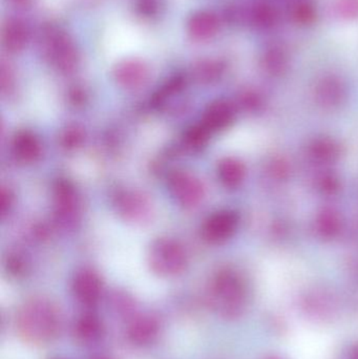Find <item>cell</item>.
<instances>
[{"label": "cell", "instance_id": "cell-1", "mask_svg": "<svg viewBox=\"0 0 358 359\" xmlns=\"http://www.w3.org/2000/svg\"><path fill=\"white\" fill-rule=\"evenodd\" d=\"M60 326L58 310L46 299L27 302L17 314V328L21 337L36 345L52 341L58 334Z\"/></svg>", "mask_w": 358, "mask_h": 359}, {"label": "cell", "instance_id": "cell-2", "mask_svg": "<svg viewBox=\"0 0 358 359\" xmlns=\"http://www.w3.org/2000/svg\"><path fill=\"white\" fill-rule=\"evenodd\" d=\"M37 41L42 56L57 71L69 74L77 69L80 63L79 48L73 37L60 25H42Z\"/></svg>", "mask_w": 358, "mask_h": 359}, {"label": "cell", "instance_id": "cell-3", "mask_svg": "<svg viewBox=\"0 0 358 359\" xmlns=\"http://www.w3.org/2000/svg\"><path fill=\"white\" fill-rule=\"evenodd\" d=\"M247 292L243 280L235 272L223 271L212 287L210 304L219 316L228 320L240 318L245 310Z\"/></svg>", "mask_w": 358, "mask_h": 359}, {"label": "cell", "instance_id": "cell-4", "mask_svg": "<svg viewBox=\"0 0 358 359\" xmlns=\"http://www.w3.org/2000/svg\"><path fill=\"white\" fill-rule=\"evenodd\" d=\"M151 264L161 276H176L184 269L186 259L180 247L168 241H161L151 252Z\"/></svg>", "mask_w": 358, "mask_h": 359}, {"label": "cell", "instance_id": "cell-5", "mask_svg": "<svg viewBox=\"0 0 358 359\" xmlns=\"http://www.w3.org/2000/svg\"><path fill=\"white\" fill-rule=\"evenodd\" d=\"M220 17L210 10L197 11L187 21V33L195 41L212 39L220 31Z\"/></svg>", "mask_w": 358, "mask_h": 359}, {"label": "cell", "instance_id": "cell-6", "mask_svg": "<svg viewBox=\"0 0 358 359\" xmlns=\"http://www.w3.org/2000/svg\"><path fill=\"white\" fill-rule=\"evenodd\" d=\"M113 77L123 88H140L149 80V69L146 63L140 59H125L116 65L113 69Z\"/></svg>", "mask_w": 358, "mask_h": 359}, {"label": "cell", "instance_id": "cell-7", "mask_svg": "<svg viewBox=\"0 0 358 359\" xmlns=\"http://www.w3.org/2000/svg\"><path fill=\"white\" fill-rule=\"evenodd\" d=\"M29 40V29L22 19L8 17L1 27V43L11 54L22 52Z\"/></svg>", "mask_w": 358, "mask_h": 359}, {"label": "cell", "instance_id": "cell-8", "mask_svg": "<svg viewBox=\"0 0 358 359\" xmlns=\"http://www.w3.org/2000/svg\"><path fill=\"white\" fill-rule=\"evenodd\" d=\"M239 219L231 211H222L212 215L204 227V236L210 242L220 243L235 233Z\"/></svg>", "mask_w": 358, "mask_h": 359}, {"label": "cell", "instance_id": "cell-9", "mask_svg": "<svg viewBox=\"0 0 358 359\" xmlns=\"http://www.w3.org/2000/svg\"><path fill=\"white\" fill-rule=\"evenodd\" d=\"M160 332V323L155 316L143 314L132 318L128 328V339L135 345L153 343Z\"/></svg>", "mask_w": 358, "mask_h": 359}, {"label": "cell", "instance_id": "cell-10", "mask_svg": "<svg viewBox=\"0 0 358 359\" xmlns=\"http://www.w3.org/2000/svg\"><path fill=\"white\" fill-rule=\"evenodd\" d=\"M346 95V86L338 76H325L315 86L317 101L326 107H338L344 102Z\"/></svg>", "mask_w": 358, "mask_h": 359}, {"label": "cell", "instance_id": "cell-11", "mask_svg": "<svg viewBox=\"0 0 358 359\" xmlns=\"http://www.w3.org/2000/svg\"><path fill=\"white\" fill-rule=\"evenodd\" d=\"M74 292L80 303L85 306L95 305L102 293V283L94 272H80L74 280Z\"/></svg>", "mask_w": 358, "mask_h": 359}, {"label": "cell", "instance_id": "cell-12", "mask_svg": "<svg viewBox=\"0 0 358 359\" xmlns=\"http://www.w3.org/2000/svg\"><path fill=\"white\" fill-rule=\"evenodd\" d=\"M246 18L256 29L269 31L277 25L279 14L273 4L266 1H258L250 6Z\"/></svg>", "mask_w": 358, "mask_h": 359}, {"label": "cell", "instance_id": "cell-13", "mask_svg": "<svg viewBox=\"0 0 358 359\" xmlns=\"http://www.w3.org/2000/svg\"><path fill=\"white\" fill-rule=\"evenodd\" d=\"M233 107L227 101H216L212 103L205 115L204 128L209 130H219L226 128L233 121Z\"/></svg>", "mask_w": 358, "mask_h": 359}, {"label": "cell", "instance_id": "cell-14", "mask_svg": "<svg viewBox=\"0 0 358 359\" xmlns=\"http://www.w3.org/2000/svg\"><path fill=\"white\" fill-rule=\"evenodd\" d=\"M263 69L273 76H279L287 71L289 58L287 52L279 44L267 46L261 57Z\"/></svg>", "mask_w": 358, "mask_h": 359}, {"label": "cell", "instance_id": "cell-15", "mask_svg": "<svg viewBox=\"0 0 358 359\" xmlns=\"http://www.w3.org/2000/svg\"><path fill=\"white\" fill-rule=\"evenodd\" d=\"M172 190L176 198L184 205L195 204L202 196V186L199 182L185 175L174 178Z\"/></svg>", "mask_w": 358, "mask_h": 359}, {"label": "cell", "instance_id": "cell-16", "mask_svg": "<svg viewBox=\"0 0 358 359\" xmlns=\"http://www.w3.org/2000/svg\"><path fill=\"white\" fill-rule=\"evenodd\" d=\"M102 333V323L94 314H84L76 322L75 335L81 343H95L100 339Z\"/></svg>", "mask_w": 358, "mask_h": 359}, {"label": "cell", "instance_id": "cell-17", "mask_svg": "<svg viewBox=\"0 0 358 359\" xmlns=\"http://www.w3.org/2000/svg\"><path fill=\"white\" fill-rule=\"evenodd\" d=\"M224 71V62L218 59H202L197 61L193 67V76L203 83L216 81L223 75Z\"/></svg>", "mask_w": 358, "mask_h": 359}, {"label": "cell", "instance_id": "cell-18", "mask_svg": "<svg viewBox=\"0 0 358 359\" xmlns=\"http://www.w3.org/2000/svg\"><path fill=\"white\" fill-rule=\"evenodd\" d=\"M221 181L227 187H237L245 177V168L241 162L235 159H225L221 162L218 170Z\"/></svg>", "mask_w": 358, "mask_h": 359}, {"label": "cell", "instance_id": "cell-19", "mask_svg": "<svg viewBox=\"0 0 358 359\" xmlns=\"http://www.w3.org/2000/svg\"><path fill=\"white\" fill-rule=\"evenodd\" d=\"M317 8L309 0H298L290 8V17L300 25H312L317 19Z\"/></svg>", "mask_w": 358, "mask_h": 359}, {"label": "cell", "instance_id": "cell-20", "mask_svg": "<svg viewBox=\"0 0 358 359\" xmlns=\"http://www.w3.org/2000/svg\"><path fill=\"white\" fill-rule=\"evenodd\" d=\"M15 151H16V156H18V158L25 161H29V160H34L37 157L38 153H39V145L34 137L25 134L17 139Z\"/></svg>", "mask_w": 358, "mask_h": 359}, {"label": "cell", "instance_id": "cell-21", "mask_svg": "<svg viewBox=\"0 0 358 359\" xmlns=\"http://www.w3.org/2000/svg\"><path fill=\"white\" fill-rule=\"evenodd\" d=\"M332 11L340 20H357L358 19V0H333Z\"/></svg>", "mask_w": 358, "mask_h": 359}, {"label": "cell", "instance_id": "cell-22", "mask_svg": "<svg viewBox=\"0 0 358 359\" xmlns=\"http://www.w3.org/2000/svg\"><path fill=\"white\" fill-rule=\"evenodd\" d=\"M311 153L322 161H331L338 157V147L333 141L322 139L313 143Z\"/></svg>", "mask_w": 358, "mask_h": 359}, {"label": "cell", "instance_id": "cell-23", "mask_svg": "<svg viewBox=\"0 0 358 359\" xmlns=\"http://www.w3.org/2000/svg\"><path fill=\"white\" fill-rule=\"evenodd\" d=\"M317 228L324 236L331 238L336 236L340 229V219L332 211H325L317 219Z\"/></svg>", "mask_w": 358, "mask_h": 359}, {"label": "cell", "instance_id": "cell-24", "mask_svg": "<svg viewBox=\"0 0 358 359\" xmlns=\"http://www.w3.org/2000/svg\"><path fill=\"white\" fill-rule=\"evenodd\" d=\"M137 8L141 15L153 16L158 12L159 6H158L157 0H139Z\"/></svg>", "mask_w": 358, "mask_h": 359}, {"label": "cell", "instance_id": "cell-25", "mask_svg": "<svg viewBox=\"0 0 358 359\" xmlns=\"http://www.w3.org/2000/svg\"><path fill=\"white\" fill-rule=\"evenodd\" d=\"M10 2L18 8H27L31 4L32 0H10Z\"/></svg>", "mask_w": 358, "mask_h": 359}, {"label": "cell", "instance_id": "cell-26", "mask_svg": "<svg viewBox=\"0 0 358 359\" xmlns=\"http://www.w3.org/2000/svg\"><path fill=\"white\" fill-rule=\"evenodd\" d=\"M81 4H84V6H97V4H101L103 0H78Z\"/></svg>", "mask_w": 358, "mask_h": 359}, {"label": "cell", "instance_id": "cell-27", "mask_svg": "<svg viewBox=\"0 0 358 359\" xmlns=\"http://www.w3.org/2000/svg\"><path fill=\"white\" fill-rule=\"evenodd\" d=\"M349 359H358V344L351 350L350 355H349Z\"/></svg>", "mask_w": 358, "mask_h": 359}, {"label": "cell", "instance_id": "cell-28", "mask_svg": "<svg viewBox=\"0 0 358 359\" xmlns=\"http://www.w3.org/2000/svg\"><path fill=\"white\" fill-rule=\"evenodd\" d=\"M99 359H109V358H99Z\"/></svg>", "mask_w": 358, "mask_h": 359}, {"label": "cell", "instance_id": "cell-29", "mask_svg": "<svg viewBox=\"0 0 358 359\" xmlns=\"http://www.w3.org/2000/svg\"><path fill=\"white\" fill-rule=\"evenodd\" d=\"M271 359H275V358H271Z\"/></svg>", "mask_w": 358, "mask_h": 359}]
</instances>
